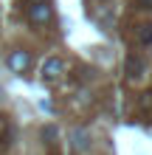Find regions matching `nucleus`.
Masks as SVG:
<instances>
[{
  "label": "nucleus",
  "instance_id": "nucleus-1",
  "mask_svg": "<svg viewBox=\"0 0 152 155\" xmlns=\"http://www.w3.org/2000/svg\"><path fill=\"white\" fill-rule=\"evenodd\" d=\"M28 20L34 25H48L53 20V12L45 0H37V3H28Z\"/></svg>",
  "mask_w": 152,
  "mask_h": 155
},
{
  "label": "nucleus",
  "instance_id": "nucleus-2",
  "mask_svg": "<svg viewBox=\"0 0 152 155\" xmlns=\"http://www.w3.org/2000/svg\"><path fill=\"white\" fill-rule=\"evenodd\" d=\"M8 68H11L14 74H25V71L31 68V54L23 51V48L11 51V54H8Z\"/></svg>",
  "mask_w": 152,
  "mask_h": 155
},
{
  "label": "nucleus",
  "instance_id": "nucleus-3",
  "mask_svg": "<svg viewBox=\"0 0 152 155\" xmlns=\"http://www.w3.org/2000/svg\"><path fill=\"white\" fill-rule=\"evenodd\" d=\"M62 71H65V62H62L59 57H51V59L42 62V79H48V82H51V79H57Z\"/></svg>",
  "mask_w": 152,
  "mask_h": 155
},
{
  "label": "nucleus",
  "instance_id": "nucleus-4",
  "mask_svg": "<svg viewBox=\"0 0 152 155\" xmlns=\"http://www.w3.org/2000/svg\"><path fill=\"white\" fill-rule=\"evenodd\" d=\"M138 42H144V45L152 42V25H141L138 28Z\"/></svg>",
  "mask_w": 152,
  "mask_h": 155
},
{
  "label": "nucleus",
  "instance_id": "nucleus-5",
  "mask_svg": "<svg viewBox=\"0 0 152 155\" xmlns=\"http://www.w3.org/2000/svg\"><path fill=\"white\" fill-rule=\"evenodd\" d=\"M141 65H144V62H141V59H135V57H130V59H127V71H130V74L141 71Z\"/></svg>",
  "mask_w": 152,
  "mask_h": 155
},
{
  "label": "nucleus",
  "instance_id": "nucleus-6",
  "mask_svg": "<svg viewBox=\"0 0 152 155\" xmlns=\"http://www.w3.org/2000/svg\"><path fill=\"white\" fill-rule=\"evenodd\" d=\"M138 6H144V8H152V0H138Z\"/></svg>",
  "mask_w": 152,
  "mask_h": 155
},
{
  "label": "nucleus",
  "instance_id": "nucleus-7",
  "mask_svg": "<svg viewBox=\"0 0 152 155\" xmlns=\"http://www.w3.org/2000/svg\"><path fill=\"white\" fill-rule=\"evenodd\" d=\"M28 3H37V0H28Z\"/></svg>",
  "mask_w": 152,
  "mask_h": 155
}]
</instances>
